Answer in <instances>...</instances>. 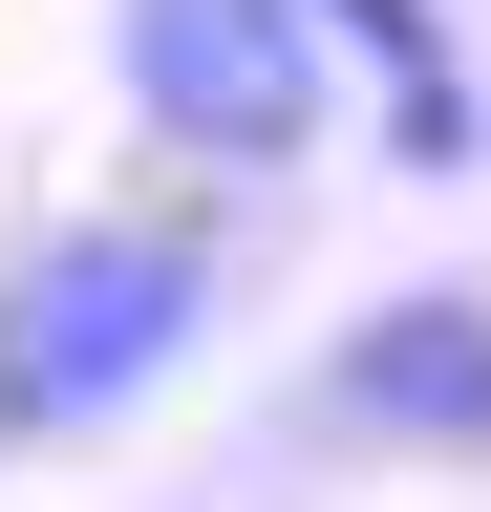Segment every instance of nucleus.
<instances>
[{
    "label": "nucleus",
    "instance_id": "nucleus-3",
    "mask_svg": "<svg viewBox=\"0 0 491 512\" xmlns=\"http://www.w3.org/2000/svg\"><path fill=\"white\" fill-rule=\"evenodd\" d=\"M321 406H342L363 448H491V299H470V278L363 299L342 363H321Z\"/></svg>",
    "mask_w": 491,
    "mask_h": 512
},
{
    "label": "nucleus",
    "instance_id": "nucleus-4",
    "mask_svg": "<svg viewBox=\"0 0 491 512\" xmlns=\"http://www.w3.org/2000/svg\"><path fill=\"white\" fill-rule=\"evenodd\" d=\"M321 43H342V86H385L406 171H470V64H449V22H427V0H321Z\"/></svg>",
    "mask_w": 491,
    "mask_h": 512
},
{
    "label": "nucleus",
    "instance_id": "nucleus-2",
    "mask_svg": "<svg viewBox=\"0 0 491 512\" xmlns=\"http://www.w3.org/2000/svg\"><path fill=\"white\" fill-rule=\"evenodd\" d=\"M107 64H129V128L193 171H299L342 107L321 0H107Z\"/></svg>",
    "mask_w": 491,
    "mask_h": 512
},
{
    "label": "nucleus",
    "instance_id": "nucleus-1",
    "mask_svg": "<svg viewBox=\"0 0 491 512\" xmlns=\"http://www.w3.org/2000/svg\"><path fill=\"white\" fill-rule=\"evenodd\" d=\"M214 342V214H65L0 278V427H129L171 363Z\"/></svg>",
    "mask_w": 491,
    "mask_h": 512
}]
</instances>
